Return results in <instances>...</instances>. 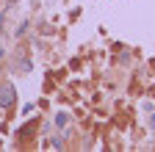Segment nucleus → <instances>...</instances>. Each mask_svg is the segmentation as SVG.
<instances>
[{
    "mask_svg": "<svg viewBox=\"0 0 155 152\" xmlns=\"http://www.w3.org/2000/svg\"><path fill=\"white\" fill-rule=\"evenodd\" d=\"M14 102H17L14 86H11V83H3V86H0V108H11Z\"/></svg>",
    "mask_w": 155,
    "mask_h": 152,
    "instance_id": "1",
    "label": "nucleus"
},
{
    "mask_svg": "<svg viewBox=\"0 0 155 152\" xmlns=\"http://www.w3.org/2000/svg\"><path fill=\"white\" fill-rule=\"evenodd\" d=\"M36 127H39V122L33 119V122H28L25 127H19V133H17V136H19V138H31V133H33Z\"/></svg>",
    "mask_w": 155,
    "mask_h": 152,
    "instance_id": "2",
    "label": "nucleus"
},
{
    "mask_svg": "<svg viewBox=\"0 0 155 152\" xmlns=\"http://www.w3.org/2000/svg\"><path fill=\"white\" fill-rule=\"evenodd\" d=\"M150 125H152V127H155V113H152V116H150Z\"/></svg>",
    "mask_w": 155,
    "mask_h": 152,
    "instance_id": "3",
    "label": "nucleus"
}]
</instances>
